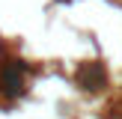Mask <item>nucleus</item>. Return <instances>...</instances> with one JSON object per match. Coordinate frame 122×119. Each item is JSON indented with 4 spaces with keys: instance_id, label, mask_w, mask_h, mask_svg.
<instances>
[{
    "instance_id": "1",
    "label": "nucleus",
    "mask_w": 122,
    "mask_h": 119,
    "mask_svg": "<svg viewBox=\"0 0 122 119\" xmlns=\"http://www.w3.org/2000/svg\"><path fill=\"white\" fill-rule=\"evenodd\" d=\"M77 86L81 89H86V92H98V89H104L107 86V69L101 63H86V65H81L77 69Z\"/></svg>"
}]
</instances>
